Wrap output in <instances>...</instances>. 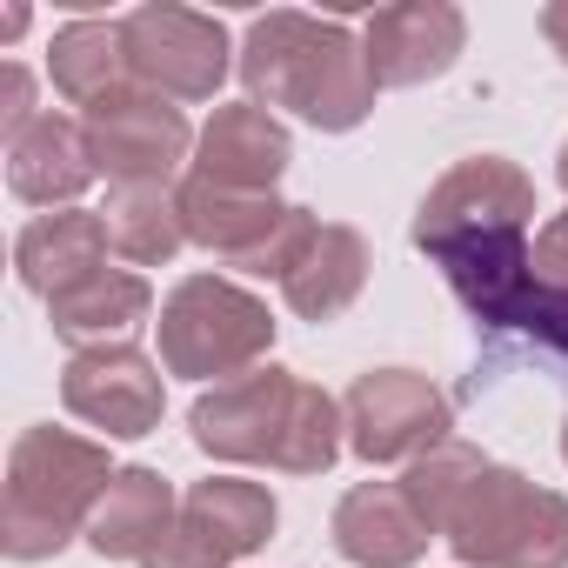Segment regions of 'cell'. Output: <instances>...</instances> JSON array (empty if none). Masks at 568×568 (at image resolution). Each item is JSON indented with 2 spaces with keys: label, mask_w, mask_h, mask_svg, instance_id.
<instances>
[{
  "label": "cell",
  "mask_w": 568,
  "mask_h": 568,
  "mask_svg": "<svg viewBox=\"0 0 568 568\" xmlns=\"http://www.w3.org/2000/svg\"><path fill=\"white\" fill-rule=\"evenodd\" d=\"M187 435L201 455L234 462V468L328 475L348 448V415L328 388L302 382L295 368H254L194 395Z\"/></svg>",
  "instance_id": "cell-1"
},
{
  "label": "cell",
  "mask_w": 568,
  "mask_h": 568,
  "mask_svg": "<svg viewBox=\"0 0 568 568\" xmlns=\"http://www.w3.org/2000/svg\"><path fill=\"white\" fill-rule=\"evenodd\" d=\"M241 88L254 108H288L322 134H348L375 114V68L362 54V41L342 21H315L302 8H274L254 14L241 34Z\"/></svg>",
  "instance_id": "cell-2"
},
{
  "label": "cell",
  "mask_w": 568,
  "mask_h": 568,
  "mask_svg": "<svg viewBox=\"0 0 568 568\" xmlns=\"http://www.w3.org/2000/svg\"><path fill=\"white\" fill-rule=\"evenodd\" d=\"M114 468L108 448L68 428H21L8 448V495H0V548L14 561H48L88 535Z\"/></svg>",
  "instance_id": "cell-3"
},
{
  "label": "cell",
  "mask_w": 568,
  "mask_h": 568,
  "mask_svg": "<svg viewBox=\"0 0 568 568\" xmlns=\"http://www.w3.org/2000/svg\"><path fill=\"white\" fill-rule=\"evenodd\" d=\"M442 541L462 568H568V495L488 462L442 521Z\"/></svg>",
  "instance_id": "cell-4"
},
{
  "label": "cell",
  "mask_w": 568,
  "mask_h": 568,
  "mask_svg": "<svg viewBox=\"0 0 568 568\" xmlns=\"http://www.w3.org/2000/svg\"><path fill=\"white\" fill-rule=\"evenodd\" d=\"M161 368L181 382H234L254 375L274 348V315L261 295L221 274H187L161 302Z\"/></svg>",
  "instance_id": "cell-5"
},
{
  "label": "cell",
  "mask_w": 568,
  "mask_h": 568,
  "mask_svg": "<svg viewBox=\"0 0 568 568\" xmlns=\"http://www.w3.org/2000/svg\"><path fill=\"white\" fill-rule=\"evenodd\" d=\"M121 41H128V74L134 88L161 94V101H214V88L227 81V61L234 41L214 14H194V8H134L121 21Z\"/></svg>",
  "instance_id": "cell-6"
},
{
  "label": "cell",
  "mask_w": 568,
  "mask_h": 568,
  "mask_svg": "<svg viewBox=\"0 0 568 568\" xmlns=\"http://www.w3.org/2000/svg\"><path fill=\"white\" fill-rule=\"evenodd\" d=\"M81 134H88V161L101 181L114 187H168L181 174V161L194 154V128L174 101L148 94V88H121L114 101L88 108L81 114Z\"/></svg>",
  "instance_id": "cell-7"
},
{
  "label": "cell",
  "mask_w": 568,
  "mask_h": 568,
  "mask_svg": "<svg viewBox=\"0 0 568 568\" xmlns=\"http://www.w3.org/2000/svg\"><path fill=\"white\" fill-rule=\"evenodd\" d=\"M528 221H535V181L501 154H475V161H455L428 187L408 241L422 254H442V247L481 241V234H528Z\"/></svg>",
  "instance_id": "cell-8"
},
{
  "label": "cell",
  "mask_w": 568,
  "mask_h": 568,
  "mask_svg": "<svg viewBox=\"0 0 568 568\" xmlns=\"http://www.w3.org/2000/svg\"><path fill=\"white\" fill-rule=\"evenodd\" d=\"M342 415H348V455H362L368 468L382 462H422L428 448L455 442V408L448 395L415 375V368H368L348 395H342Z\"/></svg>",
  "instance_id": "cell-9"
},
{
  "label": "cell",
  "mask_w": 568,
  "mask_h": 568,
  "mask_svg": "<svg viewBox=\"0 0 568 568\" xmlns=\"http://www.w3.org/2000/svg\"><path fill=\"white\" fill-rule=\"evenodd\" d=\"M281 508L261 481H234V475H207L181 495L174 528L161 535V548L141 568H227L254 548H267Z\"/></svg>",
  "instance_id": "cell-10"
},
{
  "label": "cell",
  "mask_w": 568,
  "mask_h": 568,
  "mask_svg": "<svg viewBox=\"0 0 568 568\" xmlns=\"http://www.w3.org/2000/svg\"><path fill=\"white\" fill-rule=\"evenodd\" d=\"M61 402L74 422L101 428L108 442H141L161 428V408H168V388H161V368L141 355V348H88V355H68L61 368Z\"/></svg>",
  "instance_id": "cell-11"
},
{
  "label": "cell",
  "mask_w": 568,
  "mask_h": 568,
  "mask_svg": "<svg viewBox=\"0 0 568 568\" xmlns=\"http://www.w3.org/2000/svg\"><path fill=\"white\" fill-rule=\"evenodd\" d=\"M468 48V21L448 0H402V8H382L362 28V54L375 68L382 88H422L442 81Z\"/></svg>",
  "instance_id": "cell-12"
},
{
  "label": "cell",
  "mask_w": 568,
  "mask_h": 568,
  "mask_svg": "<svg viewBox=\"0 0 568 568\" xmlns=\"http://www.w3.org/2000/svg\"><path fill=\"white\" fill-rule=\"evenodd\" d=\"M288 161H295L288 128H281L267 108H254V101H234V108L207 114L187 174H201L214 187H241V194H274V181L288 174Z\"/></svg>",
  "instance_id": "cell-13"
},
{
  "label": "cell",
  "mask_w": 568,
  "mask_h": 568,
  "mask_svg": "<svg viewBox=\"0 0 568 568\" xmlns=\"http://www.w3.org/2000/svg\"><path fill=\"white\" fill-rule=\"evenodd\" d=\"M428 541H435V528L402 495V481H355L335 501V548L355 568H415L428 555Z\"/></svg>",
  "instance_id": "cell-14"
},
{
  "label": "cell",
  "mask_w": 568,
  "mask_h": 568,
  "mask_svg": "<svg viewBox=\"0 0 568 568\" xmlns=\"http://www.w3.org/2000/svg\"><path fill=\"white\" fill-rule=\"evenodd\" d=\"M108 267V227L94 207H61V214H34L14 241V274L21 288H34L41 302L68 295L74 281Z\"/></svg>",
  "instance_id": "cell-15"
},
{
  "label": "cell",
  "mask_w": 568,
  "mask_h": 568,
  "mask_svg": "<svg viewBox=\"0 0 568 568\" xmlns=\"http://www.w3.org/2000/svg\"><path fill=\"white\" fill-rule=\"evenodd\" d=\"M148 315H154V288H148V274H134V267H101V274L74 281L68 295L48 302V322H54V335H61L74 355H88V348H121Z\"/></svg>",
  "instance_id": "cell-16"
},
{
  "label": "cell",
  "mask_w": 568,
  "mask_h": 568,
  "mask_svg": "<svg viewBox=\"0 0 568 568\" xmlns=\"http://www.w3.org/2000/svg\"><path fill=\"white\" fill-rule=\"evenodd\" d=\"M368 267H375L368 234L348 227V221H322L308 254L288 267V281H281V302H288L302 322H335V315H348L362 302Z\"/></svg>",
  "instance_id": "cell-17"
},
{
  "label": "cell",
  "mask_w": 568,
  "mask_h": 568,
  "mask_svg": "<svg viewBox=\"0 0 568 568\" xmlns=\"http://www.w3.org/2000/svg\"><path fill=\"white\" fill-rule=\"evenodd\" d=\"M88 181H94V161H88L81 121L41 114L21 141H8V187H14V201L61 214V207H74L88 194Z\"/></svg>",
  "instance_id": "cell-18"
},
{
  "label": "cell",
  "mask_w": 568,
  "mask_h": 568,
  "mask_svg": "<svg viewBox=\"0 0 568 568\" xmlns=\"http://www.w3.org/2000/svg\"><path fill=\"white\" fill-rule=\"evenodd\" d=\"M174 515H181V501L161 468H114V481L88 521V548L101 561H148L161 548V535L174 528Z\"/></svg>",
  "instance_id": "cell-19"
},
{
  "label": "cell",
  "mask_w": 568,
  "mask_h": 568,
  "mask_svg": "<svg viewBox=\"0 0 568 568\" xmlns=\"http://www.w3.org/2000/svg\"><path fill=\"white\" fill-rule=\"evenodd\" d=\"M48 74H54V94L74 101L81 114L114 101L121 88H134L128 74V41H121V21H68L48 48Z\"/></svg>",
  "instance_id": "cell-20"
},
{
  "label": "cell",
  "mask_w": 568,
  "mask_h": 568,
  "mask_svg": "<svg viewBox=\"0 0 568 568\" xmlns=\"http://www.w3.org/2000/svg\"><path fill=\"white\" fill-rule=\"evenodd\" d=\"M101 227H108V254H121L128 267H168L187 247L174 187H108Z\"/></svg>",
  "instance_id": "cell-21"
},
{
  "label": "cell",
  "mask_w": 568,
  "mask_h": 568,
  "mask_svg": "<svg viewBox=\"0 0 568 568\" xmlns=\"http://www.w3.org/2000/svg\"><path fill=\"white\" fill-rule=\"evenodd\" d=\"M488 468V455L481 448H468V442H442V448H428L422 462H408V475H402V495L422 508V521L442 535V521L455 515V501L468 495V481Z\"/></svg>",
  "instance_id": "cell-22"
},
{
  "label": "cell",
  "mask_w": 568,
  "mask_h": 568,
  "mask_svg": "<svg viewBox=\"0 0 568 568\" xmlns=\"http://www.w3.org/2000/svg\"><path fill=\"white\" fill-rule=\"evenodd\" d=\"M488 335H515L521 348H535V355L568 382V288H548V281L535 274L528 288L515 295V308H508Z\"/></svg>",
  "instance_id": "cell-23"
},
{
  "label": "cell",
  "mask_w": 568,
  "mask_h": 568,
  "mask_svg": "<svg viewBox=\"0 0 568 568\" xmlns=\"http://www.w3.org/2000/svg\"><path fill=\"white\" fill-rule=\"evenodd\" d=\"M34 121H41V108H34V74H28L21 61H8V68H0V134L21 141Z\"/></svg>",
  "instance_id": "cell-24"
},
{
  "label": "cell",
  "mask_w": 568,
  "mask_h": 568,
  "mask_svg": "<svg viewBox=\"0 0 568 568\" xmlns=\"http://www.w3.org/2000/svg\"><path fill=\"white\" fill-rule=\"evenodd\" d=\"M535 274L548 281V288H568V214L541 221V234H535Z\"/></svg>",
  "instance_id": "cell-25"
},
{
  "label": "cell",
  "mask_w": 568,
  "mask_h": 568,
  "mask_svg": "<svg viewBox=\"0 0 568 568\" xmlns=\"http://www.w3.org/2000/svg\"><path fill=\"white\" fill-rule=\"evenodd\" d=\"M541 34H548V48L568 61V0H548V8H541Z\"/></svg>",
  "instance_id": "cell-26"
},
{
  "label": "cell",
  "mask_w": 568,
  "mask_h": 568,
  "mask_svg": "<svg viewBox=\"0 0 568 568\" xmlns=\"http://www.w3.org/2000/svg\"><path fill=\"white\" fill-rule=\"evenodd\" d=\"M28 34V8H8V21H0V41H21Z\"/></svg>",
  "instance_id": "cell-27"
},
{
  "label": "cell",
  "mask_w": 568,
  "mask_h": 568,
  "mask_svg": "<svg viewBox=\"0 0 568 568\" xmlns=\"http://www.w3.org/2000/svg\"><path fill=\"white\" fill-rule=\"evenodd\" d=\"M555 181L568 187V141H561V154H555Z\"/></svg>",
  "instance_id": "cell-28"
},
{
  "label": "cell",
  "mask_w": 568,
  "mask_h": 568,
  "mask_svg": "<svg viewBox=\"0 0 568 568\" xmlns=\"http://www.w3.org/2000/svg\"><path fill=\"white\" fill-rule=\"evenodd\" d=\"M561 462H568V422H561Z\"/></svg>",
  "instance_id": "cell-29"
}]
</instances>
